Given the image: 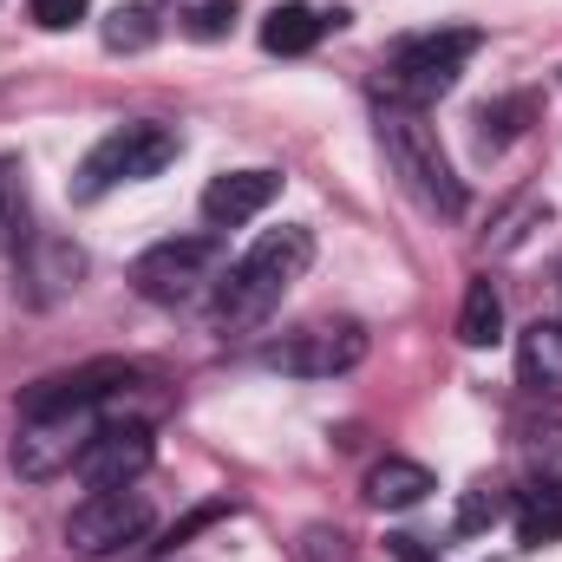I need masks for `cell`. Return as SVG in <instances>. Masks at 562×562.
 Here are the masks:
<instances>
[{"label": "cell", "mask_w": 562, "mask_h": 562, "mask_svg": "<svg viewBox=\"0 0 562 562\" xmlns=\"http://www.w3.org/2000/svg\"><path fill=\"white\" fill-rule=\"evenodd\" d=\"M314 262V236L301 223H281L269 229L243 262H229V276H216V294H210V321L223 334H249L262 327L281 307V294L301 281V269Z\"/></svg>", "instance_id": "1"}, {"label": "cell", "mask_w": 562, "mask_h": 562, "mask_svg": "<svg viewBox=\"0 0 562 562\" xmlns=\"http://www.w3.org/2000/svg\"><path fill=\"white\" fill-rule=\"evenodd\" d=\"M484 46V33L471 26H451V33H419V40H400L380 66V105H413L425 112L431 99H445L464 72V59Z\"/></svg>", "instance_id": "2"}, {"label": "cell", "mask_w": 562, "mask_h": 562, "mask_svg": "<svg viewBox=\"0 0 562 562\" xmlns=\"http://www.w3.org/2000/svg\"><path fill=\"white\" fill-rule=\"evenodd\" d=\"M380 144H386L393 170L406 177V190L419 196L425 210L464 216V183L451 177V157H445L438 132L425 125V112H413V105H380Z\"/></svg>", "instance_id": "3"}, {"label": "cell", "mask_w": 562, "mask_h": 562, "mask_svg": "<svg viewBox=\"0 0 562 562\" xmlns=\"http://www.w3.org/2000/svg\"><path fill=\"white\" fill-rule=\"evenodd\" d=\"M177 150H183V138H177L170 125H119L112 138H99L92 150H86L72 196H79V203H99V196L119 190V183H144V177L170 170Z\"/></svg>", "instance_id": "4"}, {"label": "cell", "mask_w": 562, "mask_h": 562, "mask_svg": "<svg viewBox=\"0 0 562 562\" xmlns=\"http://www.w3.org/2000/svg\"><path fill=\"white\" fill-rule=\"evenodd\" d=\"M150 537V504L138 491H86V504H72L66 517V550L86 562L125 557Z\"/></svg>", "instance_id": "5"}, {"label": "cell", "mask_w": 562, "mask_h": 562, "mask_svg": "<svg viewBox=\"0 0 562 562\" xmlns=\"http://www.w3.org/2000/svg\"><path fill=\"white\" fill-rule=\"evenodd\" d=\"M216 269H223V236H164L132 262V288L157 307H177L203 281H216Z\"/></svg>", "instance_id": "6"}, {"label": "cell", "mask_w": 562, "mask_h": 562, "mask_svg": "<svg viewBox=\"0 0 562 562\" xmlns=\"http://www.w3.org/2000/svg\"><path fill=\"white\" fill-rule=\"evenodd\" d=\"M360 360H367L360 321H314V327L281 334L276 347H262V367H276L288 380H334V373H353Z\"/></svg>", "instance_id": "7"}, {"label": "cell", "mask_w": 562, "mask_h": 562, "mask_svg": "<svg viewBox=\"0 0 562 562\" xmlns=\"http://www.w3.org/2000/svg\"><path fill=\"white\" fill-rule=\"evenodd\" d=\"M92 406H79V413H40V419H20V438H13V471L26 477V484H46V477H59V471H72L79 464V451L92 445Z\"/></svg>", "instance_id": "8"}, {"label": "cell", "mask_w": 562, "mask_h": 562, "mask_svg": "<svg viewBox=\"0 0 562 562\" xmlns=\"http://www.w3.org/2000/svg\"><path fill=\"white\" fill-rule=\"evenodd\" d=\"M150 458H157V438H150V425L144 419H119V425H99L92 431V445L79 451V484L86 491H132L144 471H150Z\"/></svg>", "instance_id": "9"}, {"label": "cell", "mask_w": 562, "mask_h": 562, "mask_svg": "<svg viewBox=\"0 0 562 562\" xmlns=\"http://www.w3.org/2000/svg\"><path fill=\"white\" fill-rule=\"evenodd\" d=\"M132 380H138V367H125V360H92V367L53 373V380H40V386H26V393H20V419L99 406V400H112V393H119V386H132Z\"/></svg>", "instance_id": "10"}, {"label": "cell", "mask_w": 562, "mask_h": 562, "mask_svg": "<svg viewBox=\"0 0 562 562\" xmlns=\"http://www.w3.org/2000/svg\"><path fill=\"white\" fill-rule=\"evenodd\" d=\"M276 196H281L276 170H223V177L203 190V223H210V229H243V223H256Z\"/></svg>", "instance_id": "11"}, {"label": "cell", "mask_w": 562, "mask_h": 562, "mask_svg": "<svg viewBox=\"0 0 562 562\" xmlns=\"http://www.w3.org/2000/svg\"><path fill=\"white\" fill-rule=\"evenodd\" d=\"M517 380L524 393L562 406V321H530L517 334Z\"/></svg>", "instance_id": "12"}, {"label": "cell", "mask_w": 562, "mask_h": 562, "mask_svg": "<svg viewBox=\"0 0 562 562\" xmlns=\"http://www.w3.org/2000/svg\"><path fill=\"white\" fill-rule=\"evenodd\" d=\"M425 491H438V484H431V471L413 464V458H380L367 471V504L373 510H413V504H425Z\"/></svg>", "instance_id": "13"}, {"label": "cell", "mask_w": 562, "mask_h": 562, "mask_svg": "<svg viewBox=\"0 0 562 562\" xmlns=\"http://www.w3.org/2000/svg\"><path fill=\"white\" fill-rule=\"evenodd\" d=\"M20 276H26V294H33V301H59L66 288H79V276H86V256H79L72 243H33Z\"/></svg>", "instance_id": "14"}, {"label": "cell", "mask_w": 562, "mask_h": 562, "mask_svg": "<svg viewBox=\"0 0 562 562\" xmlns=\"http://www.w3.org/2000/svg\"><path fill=\"white\" fill-rule=\"evenodd\" d=\"M321 33H327V20H321L314 7H301V0H288V7H276V13L262 20V46L281 53V59L314 53V46H321Z\"/></svg>", "instance_id": "15"}, {"label": "cell", "mask_w": 562, "mask_h": 562, "mask_svg": "<svg viewBox=\"0 0 562 562\" xmlns=\"http://www.w3.org/2000/svg\"><path fill=\"white\" fill-rule=\"evenodd\" d=\"M504 334V294H497V281L477 276L464 288V307H458V340L464 347H491Z\"/></svg>", "instance_id": "16"}, {"label": "cell", "mask_w": 562, "mask_h": 562, "mask_svg": "<svg viewBox=\"0 0 562 562\" xmlns=\"http://www.w3.org/2000/svg\"><path fill=\"white\" fill-rule=\"evenodd\" d=\"M510 517H517V537L530 543V550H543V543H557L562 537V497L557 491H524L517 504H510Z\"/></svg>", "instance_id": "17"}, {"label": "cell", "mask_w": 562, "mask_h": 562, "mask_svg": "<svg viewBox=\"0 0 562 562\" xmlns=\"http://www.w3.org/2000/svg\"><path fill=\"white\" fill-rule=\"evenodd\" d=\"M524 458H530L537 484L562 497V425L557 419H543V425H530V431H524Z\"/></svg>", "instance_id": "18"}, {"label": "cell", "mask_w": 562, "mask_h": 562, "mask_svg": "<svg viewBox=\"0 0 562 562\" xmlns=\"http://www.w3.org/2000/svg\"><path fill=\"white\" fill-rule=\"evenodd\" d=\"M157 40V13L144 7V0H132V7H112L105 13V46L112 53H144Z\"/></svg>", "instance_id": "19"}, {"label": "cell", "mask_w": 562, "mask_h": 562, "mask_svg": "<svg viewBox=\"0 0 562 562\" xmlns=\"http://www.w3.org/2000/svg\"><path fill=\"white\" fill-rule=\"evenodd\" d=\"M524 119H537V99H530V92H517V99H504V105H484V112H477V125H484L477 144H484V150H504V144L524 132Z\"/></svg>", "instance_id": "20"}, {"label": "cell", "mask_w": 562, "mask_h": 562, "mask_svg": "<svg viewBox=\"0 0 562 562\" xmlns=\"http://www.w3.org/2000/svg\"><path fill=\"white\" fill-rule=\"evenodd\" d=\"M504 510H510V497H504L497 484H471V491H464V504H458V537H477V530H491Z\"/></svg>", "instance_id": "21"}, {"label": "cell", "mask_w": 562, "mask_h": 562, "mask_svg": "<svg viewBox=\"0 0 562 562\" xmlns=\"http://www.w3.org/2000/svg\"><path fill=\"white\" fill-rule=\"evenodd\" d=\"M26 223V190H20V157H0V243H20Z\"/></svg>", "instance_id": "22"}, {"label": "cell", "mask_w": 562, "mask_h": 562, "mask_svg": "<svg viewBox=\"0 0 562 562\" xmlns=\"http://www.w3.org/2000/svg\"><path fill=\"white\" fill-rule=\"evenodd\" d=\"M236 26V0H190L183 7V33L190 40H223Z\"/></svg>", "instance_id": "23"}, {"label": "cell", "mask_w": 562, "mask_h": 562, "mask_svg": "<svg viewBox=\"0 0 562 562\" xmlns=\"http://www.w3.org/2000/svg\"><path fill=\"white\" fill-rule=\"evenodd\" d=\"M26 13H33V26L66 33V26H79V20L92 13V0H26Z\"/></svg>", "instance_id": "24"}, {"label": "cell", "mask_w": 562, "mask_h": 562, "mask_svg": "<svg viewBox=\"0 0 562 562\" xmlns=\"http://www.w3.org/2000/svg\"><path fill=\"white\" fill-rule=\"evenodd\" d=\"M537 216H543V203H537V196H517V203L497 216V236H491V249H517V243H524V223H537Z\"/></svg>", "instance_id": "25"}]
</instances>
